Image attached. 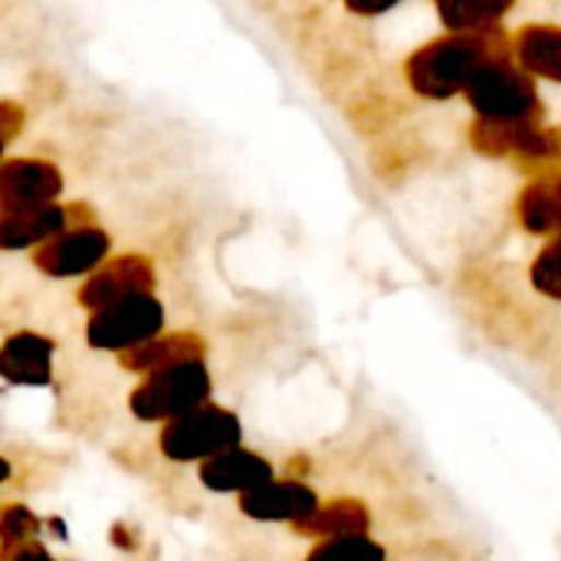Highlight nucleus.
Returning <instances> with one entry per match:
<instances>
[{"label":"nucleus","instance_id":"nucleus-1","mask_svg":"<svg viewBox=\"0 0 561 561\" xmlns=\"http://www.w3.org/2000/svg\"><path fill=\"white\" fill-rule=\"evenodd\" d=\"M516 46L493 26V30H450V36L427 43L408 62V82L417 95L427 99H450L467 92L473 76L496 59H510Z\"/></svg>","mask_w":561,"mask_h":561},{"label":"nucleus","instance_id":"nucleus-2","mask_svg":"<svg viewBox=\"0 0 561 561\" xmlns=\"http://www.w3.org/2000/svg\"><path fill=\"white\" fill-rule=\"evenodd\" d=\"M210 398V371L201 358L178 362L171 368L151 371L148 381L128 398L138 421H174Z\"/></svg>","mask_w":561,"mask_h":561},{"label":"nucleus","instance_id":"nucleus-3","mask_svg":"<svg viewBox=\"0 0 561 561\" xmlns=\"http://www.w3.org/2000/svg\"><path fill=\"white\" fill-rule=\"evenodd\" d=\"M463 95L480 118H496V122L539 118V95L533 85V72L513 62V56L480 69Z\"/></svg>","mask_w":561,"mask_h":561},{"label":"nucleus","instance_id":"nucleus-4","mask_svg":"<svg viewBox=\"0 0 561 561\" xmlns=\"http://www.w3.org/2000/svg\"><path fill=\"white\" fill-rule=\"evenodd\" d=\"M161 325H164L161 302L151 293H131V296H122V299L95 309L85 325V339L92 348L125 352V348H135V345L161 335Z\"/></svg>","mask_w":561,"mask_h":561},{"label":"nucleus","instance_id":"nucleus-5","mask_svg":"<svg viewBox=\"0 0 561 561\" xmlns=\"http://www.w3.org/2000/svg\"><path fill=\"white\" fill-rule=\"evenodd\" d=\"M233 444H240V421L237 414L214 404H201L168 421V427L161 431V454L174 463L207 460Z\"/></svg>","mask_w":561,"mask_h":561},{"label":"nucleus","instance_id":"nucleus-6","mask_svg":"<svg viewBox=\"0 0 561 561\" xmlns=\"http://www.w3.org/2000/svg\"><path fill=\"white\" fill-rule=\"evenodd\" d=\"M483 154H516V158H552L561 161V135L539 128V118H477L470 131Z\"/></svg>","mask_w":561,"mask_h":561},{"label":"nucleus","instance_id":"nucleus-7","mask_svg":"<svg viewBox=\"0 0 561 561\" xmlns=\"http://www.w3.org/2000/svg\"><path fill=\"white\" fill-rule=\"evenodd\" d=\"M112 240L105 230L95 227H79V230H62L56 237H49L46 243H39V250L33 253L36 270H43L46 276L66 279V276H82L92 273L105 253H108Z\"/></svg>","mask_w":561,"mask_h":561},{"label":"nucleus","instance_id":"nucleus-8","mask_svg":"<svg viewBox=\"0 0 561 561\" xmlns=\"http://www.w3.org/2000/svg\"><path fill=\"white\" fill-rule=\"evenodd\" d=\"M62 191V174L49 161L10 158L0 171V210L53 204Z\"/></svg>","mask_w":561,"mask_h":561},{"label":"nucleus","instance_id":"nucleus-9","mask_svg":"<svg viewBox=\"0 0 561 561\" xmlns=\"http://www.w3.org/2000/svg\"><path fill=\"white\" fill-rule=\"evenodd\" d=\"M154 289V266L138 256V253H128V256H118L105 266H99L85 286L79 289V302L95 312L122 296H131V293H151Z\"/></svg>","mask_w":561,"mask_h":561},{"label":"nucleus","instance_id":"nucleus-10","mask_svg":"<svg viewBox=\"0 0 561 561\" xmlns=\"http://www.w3.org/2000/svg\"><path fill=\"white\" fill-rule=\"evenodd\" d=\"M240 510L260 523H293L299 526L319 510V500L309 486L296 480H270L250 493H240Z\"/></svg>","mask_w":561,"mask_h":561},{"label":"nucleus","instance_id":"nucleus-11","mask_svg":"<svg viewBox=\"0 0 561 561\" xmlns=\"http://www.w3.org/2000/svg\"><path fill=\"white\" fill-rule=\"evenodd\" d=\"M201 480L214 493H250L273 480V467L240 444L201 460Z\"/></svg>","mask_w":561,"mask_h":561},{"label":"nucleus","instance_id":"nucleus-12","mask_svg":"<svg viewBox=\"0 0 561 561\" xmlns=\"http://www.w3.org/2000/svg\"><path fill=\"white\" fill-rule=\"evenodd\" d=\"M76 207H59V204H39V207H23V210H3L0 220V240L3 250H23V247H39L49 237L69 230V217Z\"/></svg>","mask_w":561,"mask_h":561},{"label":"nucleus","instance_id":"nucleus-13","mask_svg":"<svg viewBox=\"0 0 561 561\" xmlns=\"http://www.w3.org/2000/svg\"><path fill=\"white\" fill-rule=\"evenodd\" d=\"M53 362V342L36 332H16L3 342L0 371L10 385H46Z\"/></svg>","mask_w":561,"mask_h":561},{"label":"nucleus","instance_id":"nucleus-14","mask_svg":"<svg viewBox=\"0 0 561 561\" xmlns=\"http://www.w3.org/2000/svg\"><path fill=\"white\" fill-rule=\"evenodd\" d=\"M122 355V365L128 371H138V375H151V371H161V368H171L178 362H191V358H201L204 355V342L194 335V332H178V335H154L135 348H125L118 352Z\"/></svg>","mask_w":561,"mask_h":561},{"label":"nucleus","instance_id":"nucleus-15","mask_svg":"<svg viewBox=\"0 0 561 561\" xmlns=\"http://www.w3.org/2000/svg\"><path fill=\"white\" fill-rule=\"evenodd\" d=\"M516 59L533 76L561 82V26H552V23L523 26L516 36Z\"/></svg>","mask_w":561,"mask_h":561},{"label":"nucleus","instance_id":"nucleus-16","mask_svg":"<svg viewBox=\"0 0 561 561\" xmlns=\"http://www.w3.org/2000/svg\"><path fill=\"white\" fill-rule=\"evenodd\" d=\"M519 224L539 237L561 233V174H549V178H542L523 191Z\"/></svg>","mask_w":561,"mask_h":561},{"label":"nucleus","instance_id":"nucleus-17","mask_svg":"<svg viewBox=\"0 0 561 561\" xmlns=\"http://www.w3.org/2000/svg\"><path fill=\"white\" fill-rule=\"evenodd\" d=\"M302 536H322V539H339V536H365L371 529V516L362 503L355 500H335V503H319V510L296 526Z\"/></svg>","mask_w":561,"mask_h":561},{"label":"nucleus","instance_id":"nucleus-18","mask_svg":"<svg viewBox=\"0 0 561 561\" xmlns=\"http://www.w3.org/2000/svg\"><path fill=\"white\" fill-rule=\"evenodd\" d=\"M516 0H437L447 30H493Z\"/></svg>","mask_w":561,"mask_h":561},{"label":"nucleus","instance_id":"nucleus-19","mask_svg":"<svg viewBox=\"0 0 561 561\" xmlns=\"http://www.w3.org/2000/svg\"><path fill=\"white\" fill-rule=\"evenodd\" d=\"M533 286L542 296L561 299V233H556V240L536 256V263H533Z\"/></svg>","mask_w":561,"mask_h":561},{"label":"nucleus","instance_id":"nucleus-20","mask_svg":"<svg viewBox=\"0 0 561 561\" xmlns=\"http://www.w3.org/2000/svg\"><path fill=\"white\" fill-rule=\"evenodd\" d=\"M36 516L26 506H7L3 523H0V536H3V556H10L16 549V542H30L36 539Z\"/></svg>","mask_w":561,"mask_h":561},{"label":"nucleus","instance_id":"nucleus-21","mask_svg":"<svg viewBox=\"0 0 561 561\" xmlns=\"http://www.w3.org/2000/svg\"><path fill=\"white\" fill-rule=\"evenodd\" d=\"M325 556H342V559H368V556H375V559H381L385 549L375 546L368 539V533H365V536H339V539H329V542L312 549V559H325Z\"/></svg>","mask_w":561,"mask_h":561},{"label":"nucleus","instance_id":"nucleus-22","mask_svg":"<svg viewBox=\"0 0 561 561\" xmlns=\"http://www.w3.org/2000/svg\"><path fill=\"white\" fill-rule=\"evenodd\" d=\"M394 3H401V0H345V7L358 16H378V13L391 10Z\"/></svg>","mask_w":561,"mask_h":561}]
</instances>
